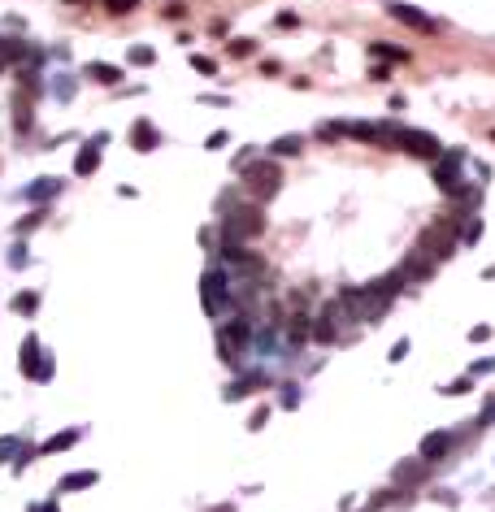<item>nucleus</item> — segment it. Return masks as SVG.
Here are the masks:
<instances>
[{
    "label": "nucleus",
    "instance_id": "f257e3e1",
    "mask_svg": "<svg viewBox=\"0 0 495 512\" xmlns=\"http://www.w3.org/2000/svg\"><path fill=\"white\" fill-rule=\"evenodd\" d=\"M378 139H391V144H400V148H409V152H421V156H434L439 148V139H430V135H421V131H400V126H387V131H378Z\"/></svg>",
    "mask_w": 495,
    "mask_h": 512
},
{
    "label": "nucleus",
    "instance_id": "f03ea898",
    "mask_svg": "<svg viewBox=\"0 0 495 512\" xmlns=\"http://www.w3.org/2000/svg\"><path fill=\"white\" fill-rule=\"evenodd\" d=\"M448 447H452V434H426L421 438V461H444L448 456Z\"/></svg>",
    "mask_w": 495,
    "mask_h": 512
},
{
    "label": "nucleus",
    "instance_id": "7ed1b4c3",
    "mask_svg": "<svg viewBox=\"0 0 495 512\" xmlns=\"http://www.w3.org/2000/svg\"><path fill=\"white\" fill-rule=\"evenodd\" d=\"M204 308L209 313L222 308V273H204Z\"/></svg>",
    "mask_w": 495,
    "mask_h": 512
},
{
    "label": "nucleus",
    "instance_id": "20e7f679",
    "mask_svg": "<svg viewBox=\"0 0 495 512\" xmlns=\"http://www.w3.org/2000/svg\"><path fill=\"white\" fill-rule=\"evenodd\" d=\"M248 179H252V187H256V191H265V196H269V191H274V183H279V169H269V165H256Z\"/></svg>",
    "mask_w": 495,
    "mask_h": 512
},
{
    "label": "nucleus",
    "instance_id": "39448f33",
    "mask_svg": "<svg viewBox=\"0 0 495 512\" xmlns=\"http://www.w3.org/2000/svg\"><path fill=\"white\" fill-rule=\"evenodd\" d=\"M391 14H396L400 22H413L417 31H434V22H430V18H421V14H417L413 5H391Z\"/></svg>",
    "mask_w": 495,
    "mask_h": 512
},
{
    "label": "nucleus",
    "instance_id": "423d86ee",
    "mask_svg": "<svg viewBox=\"0 0 495 512\" xmlns=\"http://www.w3.org/2000/svg\"><path fill=\"white\" fill-rule=\"evenodd\" d=\"M426 473H430V465H426V461H421V465H400V469H396V482L417 486V482H426Z\"/></svg>",
    "mask_w": 495,
    "mask_h": 512
},
{
    "label": "nucleus",
    "instance_id": "0eeeda50",
    "mask_svg": "<svg viewBox=\"0 0 495 512\" xmlns=\"http://www.w3.org/2000/svg\"><path fill=\"white\" fill-rule=\"evenodd\" d=\"M87 74H91L96 83H118V79H122V70H118V66H104V61H91V66H87Z\"/></svg>",
    "mask_w": 495,
    "mask_h": 512
},
{
    "label": "nucleus",
    "instance_id": "6e6552de",
    "mask_svg": "<svg viewBox=\"0 0 495 512\" xmlns=\"http://www.w3.org/2000/svg\"><path fill=\"white\" fill-rule=\"evenodd\" d=\"M91 482H96V473H70V478H61V491H83Z\"/></svg>",
    "mask_w": 495,
    "mask_h": 512
},
{
    "label": "nucleus",
    "instance_id": "1a4fd4ad",
    "mask_svg": "<svg viewBox=\"0 0 495 512\" xmlns=\"http://www.w3.org/2000/svg\"><path fill=\"white\" fill-rule=\"evenodd\" d=\"M96 165H100V152H96V148H87V152H83V156L74 161V169H79V174H91Z\"/></svg>",
    "mask_w": 495,
    "mask_h": 512
},
{
    "label": "nucleus",
    "instance_id": "9d476101",
    "mask_svg": "<svg viewBox=\"0 0 495 512\" xmlns=\"http://www.w3.org/2000/svg\"><path fill=\"white\" fill-rule=\"evenodd\" d=\"M74 438H79V430H66V434H57V438H48V443H44V451H66Z\"/></svg>",
    "mask_w": 495,
    "mask_h": 512
},
{
    "label": "nucleus",
    "instance_id": "9b49d317",
    "mask_svg": "<svg viewBox=\"0 0 495 512\" xmlns=\"http://www.w3.org/2000/svg\"><path fill=\"white\" fill-rule=\"evenodd\" d=\"M135 144H139V152H148V148L156 144V135H152V126H148V122H139V126H135Z\"/></svg>",
    "mask_w": 495,
    "mask_h": 512
},
{
    "label": "nucleus",
    "instance_id": "f8f14e48",
    "mask_svg": "<svg viewBox=\"0 0 495 512\" xmlns=\"http://www.w3.org/2000/svg\"><path fill=\"white\" fill-rule=\"evenodd\" d=\"M52 191H57V179H39V187H31L26 196H31V200H39V196H52Z\"/></svg>",
    "mask_w": 495,
    "mask_h": 512
},
{
    "label": "nucleus",
    "instance_id": "ddd939ff",
    "mask_svg": "<svg viewBox=\"0 0 495 512\" xmlns=\"http://www.w3.org/2000/svg\"><path fill=\"white\" fill-rule=\"evenodd\" d=\"M14 451H18V438H0V461L14 456Z\"/></svg>",
    "mask_w": 495,
    "mask_h": 512
},
{
    "label": "nucleus",
    "instance_id": "4468645a",
    "mask_svg": "<svg viewBox=\"0 0 495 512\" xmlns=\"http://www.w3.org/2000/svg\"><path fill=\"white\" fill-rule=\"evenodd\" d=\"M14 308H18V313H31V308H35V296H18Z\"/></svg>",
    "mask_w": 495,
    "mask_h": 512
},
{
    "label": "nucleus",
    "instance_id": "2eb2a0df",
    "mask_svg": "<svg viewBox=\"0 0 495 512\" xmlns=\"http://www.w3.org/2000/svg\"><path fill=\"white\" fill-rule=\"evenodd\" d=\"M131 5H135V0H109V9H114V14H131Z\"/></svg>",
    "mask_w": 495,
    "mask_h": 512
},
{
    "label": "nucleus",
    "instance_id": "dca6fc26",
    "mask_svg": "<svg viewBox=\"0 0 495 512\" xmlns=\"http://www.w3.org/2000/svg\"><path fill=\"white\" fill-rule=\"evenodd\" d=\"M279 152H300V139H279Z\"/></svg>",
    "mask_w": 495,
    "mask_h": 512
},
{
    "label": "nucleus",
    "instance_id": "f3484780",
    "mask_svg": "<svg viewBox=\"0 0 495 512\" xmlns=\"http://www.w3.org/2000/svg\"><path fill=\"white\" fill-rule=\"evenodd\" d=\"M9 66V39H0V70Z\"/></svg>",
    "mask_w": 495,
    "mask_h": 512
},
{
    "label": "nucleus",
    "instance_id": "a211bd4d",
    "mask_svg": "<svg viewBox=\"0 0 495 512\" xmlns=\"http://www.w3.org/2000/svg\"><path fill=\"white\" fill-rule=\"evenodd\" d=\"M31 512H57V503H35Z\"/></svg>",
    "mask_w": 495,
    "mask_h": 512
}]
</instances>
